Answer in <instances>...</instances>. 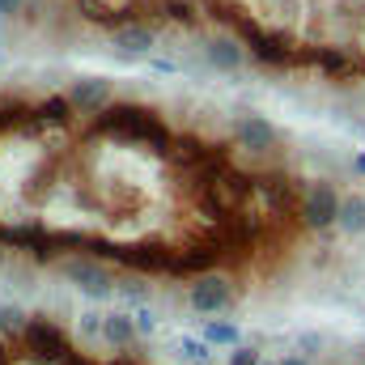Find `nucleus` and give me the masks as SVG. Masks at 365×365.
Here are the masks:
<instances>
[{"label":"nucleus","instance_id":"nucleus-1","mask_svg":"<svg viewBox=\"0 0 365 365\" xmlns=\"http://www.w3.org/2000/svg\"><path fill=\"white\" fill-rule=\"evenodd\" d=\"M349 195L289 149L242 145L145 98L73 110L64 90L0 93V259L60 272L90 297L182 289L221 319L344 234Z\"/></svg>","mask_w":365,"mask_h":365},{"label":"nucleus","instance_id":"nucleus-2","mask_svg":"<svg viewBox=\"0 0 365 365\" xmlns=\"http://www.w3.org/2000/svg\"><path fill=\"white\" fill-rule=\"evenodd\" d=\"M145 327L128 314H90L73 327L47 310L0 306V365H158Z\"/></svg>","mask_w":365,"mask_h":365},{"label":"nucleus","instance_id":"nucleus-3","mask_svg":"<svg viewBox=\"0 0 365 365\" xmlns=\"http://www.w3.org/2000/svg\"><path fill=\"white\" fill-rule=\"evenodd\" d=\"M204 60H208L217 73H242L247 60H251V47H247V38H242L234 26H217V30L208 34V43H204Z\"/></svg>","mask_w":365,"mask_h":365},{"label":"nucleus","instance_id":"nucleus-4","mask_svg":"<svg viewBox=\"0 0 365 365\" xmlns=\"http://www.w3.org/2000/svg\"><path fill=\"white\" fill-rule=\"evenodd\" d=\"M110 47L119 56H149L158 47V26L153 21H119V26H110Z\"/></svg>","mask_w":365,"mask_h":365},{"label":"nucleus","instance_id":"nucleus-5","mask_svg":"<svg viewBox=\"0 0 365 365\" xmlns=\"http://www.w3.org/2000/svg\"><path fill=\"white\" fill-rule=\"evenodd\" d=\"M64 98H68L73 110L90 115V110H102V106L115 98V86H110L106 77H73V81L64 86Z\"/></svg>","mask_w":365,"mask_h":365},{"label":"nucleus","instance_id":"nucleus-6","mask_svg":"<svg viewBox=\"0 0 365 365\" xmlns=\"http://www.w3.org/2000/svg\"><path fill=\"white\" fill-rule=\"evenodd\" d=\"M230 365H310V361H306V357H297V353L276 357V361H259V357H255V349H234ZM357 365H365V361H357Z\"/></svg>","mask_w":365,"mask_h":365},{"label":"nucleus","instance_id":"nucleus-7","mask_svg":"<svg viewBox=\"0 0 365 365\" xmlns=\"http://www.w3.org/2000/svg\"><path fill=\"white\" fill-rule=\"evenodd\" d=\"M30 0H0V21H17Z\"/></svg>","mask_w":365,"mask_h":365},{"label":"nucleus","instance_id":"nucleus-8","mask_svg":"<svg viewBox=\"0 0 365 365\" xmlns=\"http://www.w3.org/2000/svg\"><path fill=\"white\" fill-rule=\"evenodd\" d=\"M353 175H357V179H365V149L353 158Z\"/></svg>","mask_w":365,"mask_h":365}]
</instances>
